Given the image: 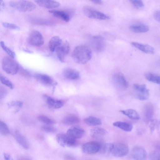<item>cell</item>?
I'll return each mask as SVG.
<instances>
[{"mask_svg":"<svg viewBox=\"0 0 160 160\" xmlns=\"http://www.w3.org/2000/svg\"><path fill=\"white\" fill-rule=\"evenodd\" d=\"M35 2L40 6L48 9L58 8L60 5L58 2L53 0H37Z\"/></svg>","mask_w":160,"mask_h":160,"instance_id":"19","label":"cell"},{"mask_svg":"<svg viewBox=\"0 0 160 160\" xmlns=\"http://www.w3.org/2000/svg\"><path fill=\"white\" fill-rule=\"evenodd\" d=\"M120 112L132 119L137 120L140 119V117L139 113L134 109H129L121 110Z\"/></svg>","mask_w":160,"mask_h":160,"instance_id":"26","label":"cell"},{"mask_svg":"<svg viewBox=\"0 0 160 160\" xmlns=\"http://www.w3.org/2000/svg\"><path fill=\"white\" fill-rule=\"evenodd\" d=\"M129 28L132 31L136 33L145 32L149 30L148 25L141 23L132 24L130 26Z\"/></svg>","mask_w":160,"mask_h":160,"instance_id":"21","label":"cell"},{"mask_svg":"<svg viewBox=\"0 0 160 160\" xmlns=\"http://www.w3.org/2000/svg\"><path fill=\"white\" fill-rule=\"evenodd\" d=\"M21 72L22 74L26 76H29L30 73L24 69H21Z\"/></svg>","mask_w":160,"mask_h":160,"instance_id":"44","label":"cell"},{"mask_svg":"<svg viewBox=\"0 0 160 160\" xmlns=\"http://www.w3.org/2000/svg\"><path fill=\"white\" fill-rule=\"evenodd\" d=\"M2 26L5 28L13 30H19L20 27L16 24L6 22L2 23Z\"/></svg>","mask_w":160,"mask_h":160,"instance_id":"38","label":"cell"},{"mask_svg":"<svg viewBox=\"0 0 160 160\" xmlns=\"http://www.w3.org/2000/svg\"><path fill=\"white\" fill-rule=\"evenodd\" d=\"M11 7L18 10L24 12L32 11L36 8V5L32 2L26 0L14 1L9 2Z\"/></svg>","mask_w":160,"mask_h":160,"instance_id":"3","label":"cell"},{"mask_svg":"<svg viewBox=\"0 0 160 160\" xmlns=\"http://www.w3.org/2000/svg\"><path fill=\"white\" fill-rule=\"evenodd\" d=\"M63 74L66 78L70 80H77L80 77V73L78 71L70 68H65L63 70Z\"/></svg>","mask_w":160,"mask_h":160,"instance_id":"16","label":"cell"},{"mask_svg":"<svg viewBox=\"0 0 160 160\" xmlns=\"http://www.w3.org/2000/svg\"><path fill=\"white\" fill-rule=\"evenodd\" d=\"M3 156L5 160H14L8 154L4 153Z\"/></svg>","mask_w":160,"mask_h":160,"instance_id":"42","label":"cell"},{"mask_svg":"<svg viewBox=\"0 0 160 160\" xmlns=\"http://www.w3.org/2000/svg\"><path fill=\"white\" fill-rule=\"evenodd\" d=\"M62 43V39L59 37L54 36L52 37L49 42L48 47L49 50L52 52L56 51Z\"/></svg>","mask_w":160,"mask_h":160,"instance_id":"23","label":"cell"},{"mask_svg":"<svg viewBox=\"0 0 160 160\" xmlns=\"http://www.w3.org/2000/svg\"><path fill=\"white\" fill-rule=\"evenodd\" d=\"M145 77L149 82L160 84V75L152 72H147L145 74Z\"/></svg>","mask_w":160,"mask_h":160,"instance_id":"30","label":"cell"},{"mask_svg":"<svg viewBox=\"0 0 160 160\" xmlns=\"http://www.w3.org/2000/svg\"><path fill=\"white\" fill-rule=\"evenodd\" d=\"M84 121L87 124L90 126H98L102 124L101 119L93 116H89L85 118Z\"/></svg>","mask_w":160,"mask_h":160,"instance_id":"28","label":"cell"},{"mask_svg":"<svg viewBox=\"0 0 160 160\" xmlns=\"http://www.w3.org/2000/svg\"><path fill=\"white\" fill-rule=\"evenodd\" d=\"M5 90L1 88L0 90V98H3L5 95L6 94Z\"/></svg>","mask_w":160,"mask_h":160,"instance_id":"45","label":"cell"},{"mask_svg":"<svg viewBox=\"0 0 160 160\" xmlns=\"http://www.w3.org/2000/svg\"><path fill=\"white\" fill-rule=\"evenodd\" d=\"M101 145L95 141H92L83 144L82 149L83 152L88 154H93L100 150Z\"/></svg>","mask_w":160,"mask_h":160,"instance_id":"10","label":"cell"},{"mask_svg":"<svg viewBox=\"0 0 160 160\" xmlns=\"http://www.w3.org/2000/svg\"><path fill=\"white\" fill-rule=\"evenodd\" d=\"M153 17L157 21L160 23V10L156 11L154 13Z\"/></svg>","mask_w":160,"mask_h":160,"instance_id":"41","label":"cell"},{"mask_svg":"<svg viewBox=\"0 0 160 160\" xmlns=\"http://www.w3.org/2000/svg\"><path fill=\"white\" fill-rule=\"evenodd\" d=\"M128 152L129 148L127 145L118 143L113 144L111 153L115 157H121L127 155Z\"/></svg>","mask_w":160,"mask_h":160,"instance_id":"9","label":"cell"},{"mask_svg":"<svg viewBox=\"0 0 160 160\" xmlns=\"http://www.w3.org/2000/svg\"><path fill=\"white\" fill-rule=\"evenodd\" d=\"M0 79L1 82L2 84L11 89L13 88V86L12 83L6 77L1 74Z\"/></svg>","mask_w":160,"mask_h":160,"instance_id":"35","label":"cell"},{"mask_svg":"<svg viewBox=\"0 0 160 160\" xmlns=\"http://www.w3.org/2000/svg\"><path fill=\"white\" fill-rule=\"evenodd\" d=\"M107 131L104 129L98 127H96L92 129L90 131L91 136L94 138H101L106 134Z\"/></svg>","mask_w":160,"mask_h":160,"instance_id":"25","label":"cell"},{"mask_svg":"<svg viewBox=\"0 0 160 160\" xmlns=\"http://www.w3.org/2000/svg\"><path fill=\"white\" fill-rule=\"evenodd\" d=\"M28 42L31 45L39 47L43 44L44 40L40 32L38 31L33 30L31 32L29 35Z\"/></svg>","mask_w":160,"mask_h":160,"instance_id":"8","label":"cell"},{"mask_svg":"<svg viewBox=\"0 0 160 160\" xmlns=\"http://www.w3.org/2000/svg\"><path fill=\"white\" fill-rule=\"evenodd\" d=\"M23 51H24L25 52H28L29 53L32 52V51H30V50L27 49H23Z\"/></svg>","mask_w":160,"mask_h":160,"instance_id":"48","label":"cell"},{"mask_svg":"<svg viewBox=\"0 0 160 160\" xmlns=\"http://www.w3.org/2000/svg\"><path fill=\"white\" fill-rule=\"evenodd\" d=\"M38 118L39 121L48 125H52L55 123L54 120L44 115H39Z\"/></svg>","mask_w":160,"mask_h":160,"instance_id":"32","label":"cell"},{"mask_svg":"<svg viewBox=\"0 0 160 160\" xmlns=\"http://www.w3.org/2000/svg\"><path fill=\"white\" fill-rule=\"evenodd\" d=\"M113 125L126 132H130L133 128L132 124L126 122H116L113 123Z\"/></svg>","mask_w":160,"mask_h":160,"instance_id":"27","label":"cell"},{"mask_svg":"<svg viewBox=\"0 0 160 160\" xmlns=\"http://www.w3.org/2000/svg\"><path fill=\"white\" fill-rule=\"evenodd\" d=\"M91 43L96 51L101 52L103 50L105 42L102 37L99 36H93L92 38Z\"/></svg>","mask_w":160,"mask_h":160,"instance_id":"17","label":"cell"},{"mask_svg":"<svg viewBox=\"0 0 160 160\" xmlns=\"http://www.w3.org/2000/svg\"><path fill=\"white\" fill-rule=\"evenodd\" d=\"M1 46L4 51L11 58H14L15 57V53L10 48L7 46L4 42L2 41L0 42Z\"/></svg>","mask_w":160,"mask_h":160,"instance_id":"33","label":"cell"},{"mask_svg":"<svg viewBox=\"0 0 160 160\" xmlns=\"http://www.w3.org/2000/svg\"><path fill=\"white\" fill-rule=\"evenodd\" d=\"M44 97L48 105L51 108L58 109L64 105V102L62 100L54 98L46 95H45Z\"/></svg>","mask_w":160,"mask_h":160,"instance_id":"14","label":"cell"},{"mask_svg":"<svg viewBox=\"0 0 160 160\" xmlns=\"http://www.w3.org/2000/svg\"><path fill=\"white\" fill-rule=\"evenodd\" d=\"M112 79L114 85L119 90L123 91L128 88V83L122 73L117 72L114 74Z\"/></svg>","mask_w":160,"mask_h":160,"instance_id":"6","label":"cell"},{"mask_svg":"<svg viewBox=\"0 0 160 160\" xmlns=\"http://www.w3.org/2000/svg\"><path fill=\"white\" fill-rule=\"evenodd\" d=\"M92 55L90 49L84 45L77 46L72 53L73 59L79 64H84L87 62L91 58Z\"/></svg>","mask_w":160,"mask_h":160,"instance_id":"1","label":"cell"},{"mask_svg":"<svg viewBox=\"0 0 160 160\" xmlns=\"http://www.w3.org/2000/svg\"><path fill=\"white\" fill-rule=\"evenodd\" d=\"M34 77L37 81L44 85H50L53 83L52 78L47 75L37 73L35 74Z\"/></svg>","mask_w":160,"mask_h":160,"instance_id":"24","label":"cell"},{"mask_svg":"<svg viewBox=\"0 0 160 160\" xmlns=\"http://www.w3.org/2000/svg\"><path fill=\"white\" fill-rule=\"evenodd\" d=\"M2 68L7 73L11 75L16 74L20 70L19 65L11 58L4 57L2 61Z\"/></svg>","mask_w":160,"mask_h":160,"instance_id":"2","label":"cell"},{"mask_svg":"<svg viewBox=\"0 0 160 160\" xmlns=\"http://www.w3.org/2000/svg\"><path fill=\"white\" fill-rule=\"evenodd\" d=\"M130 2L134 7L140 9L144 7V3L141 0H132L130 1Z\"/></svg>","mask_w":160,"mask_h":160,"instance_id":"39","label":"cell"},{"mask_svg":"<svg viewBox=\"0 0 160 160\" xmlns=\"http://www.w3.org/2000/svg\"><path fill=\"white\" fill-rule=\"evenodd\" d=\"M131 156L134 160H146L147 153L145 149L140 146H136L132 149Z\"/></svg>","mask_w":160,"mask_h":160,"instance_id":"11","label":"cell"},{"mask_svg":"<svg viewBox=\"0 0 160 160\" xmlns=\"http://www.w3.org/2000/svg\"><path fill=\"white\" fill-rule=\"evenodd\" d=\"M92 1L96 4H101L102 2V1L101 0H93Z\"/></svg>","mask_w":160,"mask_h":160,"instance_id":"47","label":"cell"},{"mask_svg":"<svg viewBox=\"0 0 160 160\" xmlns=\"http://www.w3.org/2000/svg\"><path fill=\"white\" fill-rule=\"evenodd\" d=\"M113 144L107 143L101 146L100 151L103 153L106 154L111 153Z\"/></svg>","mask_w":160,"mask_h":160,"instance_id":"31","label":"cell"},{"mask_svg":"<svg viewBox=\"0 0 160 160\" xmlns=\"http://www.w3.org/2000/svg\"><path fill=\"white\" fill-rule=\"evenodd\" d=\"M13 136L17 142L22 147L28 149L29 147V142L26 138L18 131H15Z\"/></svg>","mask_w":160,"mask_h":160,"instance_id":"20","label":"cell"},{"mask_svg":"<svg viewBox=\"0 0 160 160\" xmlns=\"http://www.w3.org/2000/svg\"><path fill=\"white\" fill-rule=\"evenodd\" d=\"M133 88L136 97L138 99L144 101L148 99L150 96L149 90L145 84H134Z\"/></svg>","mask_w":160,"mask_h":160,"instance_id":"4","label":"cell"},{"mask_svg":"<svg viewBox=\"0 0 160 160\" xmlns=\"http://www.w3.org/2000/svg\"><path fill=\"white\" fill-rule=\"evenodd\" d=\"M131 44L133 47L145 53L149 54L154 53V49L150 45L136 42H132Z\"/></svg>","mask_w":160,"mask_h":160,"instance_id":"15","label":"cell"},{"mask_svg":"<svg viewBox=\"0 0 160 160\" xmlns=\"http://www.w3.org/2000/svg\"><path fill=\"white\" fill-rule=\"evenodd\" d=\"M49 12L55 17L60 19L66 22H68L70 20L69 14L64 11L53 10L49 11Z\"/></svg>","mask_w":160,"mask_h":160,"instance_id":"22","label":"cell"},{"mask_svg":"<svg viewBox=\"0 0 160 160\" xmlns=\"http://www.w3.org/2000/svg\"><path fill=\"white\" fill-rule=\"evenodd\" d=\"M57 142L63 147H72L76 143V139L68 135L66 133H59L56 136Z\"/></svg>","mask_w":160,"mask_h":160,"instance_id":"7","label":"cell"},{"mask_svg":"<svg viewBox=\"0 0 160 160\" xmlns=\"http://www.w3.org/2000/svg\"><path fill=\"white\" fill-rule=\"evenodd\" d=\"M41 129L44 132L48 133H54L57 131L55 128L48 125L42 126Z\"/></svg>","mask_w":160,"mask_h":160,"instance_id":"37","label":"cell"},{"mask_svg":"<svg viewBox=\"0 0 160 160\" xmlns=\"http://www.w3.org/2000/svg\"><path fill=\"white\" fill-rule=\"evenodd\" d=\"M154 114V108L152 105L150 103L146 104L144 108V116L145 121L149 123L152 120Z\"/></svg>","mask_w":160,"mask_h":160,"instance_id":"18","label":"cell"},{"mask_svg":"<svg viewBox=\"0 0 160 160\" xmlns=\"http://www.w3.org/2000/svg\"><path fill=\"white\" fill-rule=\"evenodd\" d=\"M18 160H32V159L28 157L22 156L19 157Z\"/></svg>","mask_w":160,"mask_h":160,"instance_id":"43","label":"cell"},{"mask_svg":"<svg viewBox=\"0 0 160 160\" xmlns=\"http://www.w3.org/2000/svg\"><path fill=\"white\" fill-rule=\"evenodd\" d=\"M62 122L65 124L72 125L79 122L80 119L76 115H70L65 117Z\"/></svg>","mask_w":160,"mask_h":160,"instance_id":"29","label":"cell"},{"mask_svg":"<svg viewBox=\"0 0 160 160\" xmlns=\"http://www.w3.org/2000/svg\"><path fill=\"white\" fill-rule=\"evenodd\" d=\"M23 104L22 102L20 101H14L11 102L10 105L11 106H15L16 107H21Z\"/></svg>","mask_w":160,"mask_h":160,"instance_id":"40","label":"cell"},{"mask_svg":"<svg viewBox=\"0 0 160 160\" xmlns=\"http://www.w3.org/2000/svg\"><path fill=\"white\" fill-rule=\"evenodd\" d=\"M85 130L81 128L74 126L69 128L67 131L66 134L75 139L82 138L85 134Z\"/></svg>","mask_w":160,"mask_h":160,"instance_id":"13","label":"cell"},{"mask_svg":"<svg viewBox=\"0 0 160 160\" xmlns=\"http://www.w3.org/2000/svg\"><path fill=\"white\" fill-rule=\"evenodd\" d=\"M70 50L69 43L67 41L62 43L56 50L57 56L62 62H64L65 58Z\"/></svg>","mask_w":160,"mask_h":160,"instance_id":"12","label":"cell"},{"mask_svg":"<svg viewBox=\"0 0 160 160\" xmlns=\"http://www.w3.org/2000/svg\"><path fill=\"white\" fill-rule=\"evenodd\" d=\"M149 160H160V152L157 151H152L149 156Z\"/></svg>","mask_w":160,"mask_h":160,"instance_id":"36","label":"cell"},{"mask_svg":"<svg viewBox=\"0 0 160 160\" xmlns=\"http://www.w3.org/2000/svg\"><path fill=\"white\" fill-rule=\"evenodd\" d=\"M83 11L85 15L89 18L99 20H107L110 18L107 15L89 6H84Z\"/></svg>","mask_w":160,"mask_h":160,"instance_id":"5","label":"cell"},{"mask_svg":"<svg viewBox=\"0 0 160 160\" xmlns=\"http://www.w3.org/2000/svg\"><path fill=\"white\" fill-rule=\"evenodd\" d=\"M0 10H1L2 9H3L4 8V2L2 0H1L0 1Z\"/></svg>","mask_w":160,"mask_h":160,"instance_id":"46","label":"cell"},{"mask_svg":"<svg viewBox=\"0 0 160 160\" xmlns=\"http://www.w3.org/2000/svg\"><path fill=\"white\" fill-rule=\"evenodd\" d=\"M0 132L3 136L8 135L9 132V128L7 125L3 122L0 121Z\"/></svg>","mask_w":160,"mask_h":160,"instance_id":"34","label":"cell"}]
</instances>
